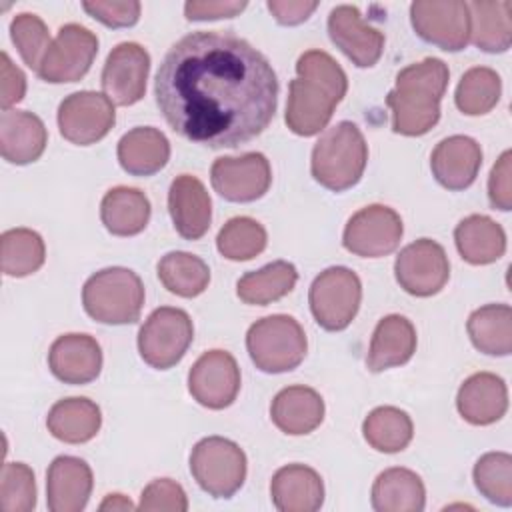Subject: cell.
Listing matches in <instances>:
<instances>
[{"mask_svg":"<svg viewBox=\"0 0 512 512\" xmlns=\"http://www.w3.org/2000/svg\"><path fill=\"white\" fill-rule=\"evenodd\" d=\"M154 96L182 138L208 148H236L270 126L278 80L268 58L244 38L200 30L164 54Z\"/></svg>","mask_w":512,"mask_h":512,"instance_id":"1","label":"cell"},{"mask_svg":"<svg viewBox=\"0 0 512 512\" xmlns=\"http://www.w3.org/2000/svg\"><path fill=\"white\" fill-rule=\"evenodd\" d=\"M296 78L288 86L286 126L298 136L322 132L334 108L346 96L348 78L342 66L322 50H308L296 62Z\"/></svg>","mask_w":512,"mask_h":512,"instance_id":"2","label":"cell"},{"mask_svg":"<svg viewBox=\"0 0 512 512\" xmlns=\"http://www.w3.org/2000/svg\"><path fill=\"white\" fill-rule=\"evenodd\" d=\"M448 66L440 58H424L396 74V86L386 96L392 110V130L402 136H422L440 120V100L448 86Z\"/></svg>","mask_w":512,"mask_h":512,"instance_id":"3","label":"cell"},{"mask_svg":"<svg viewBox=\"0 0 512 512\" xmlns=\"http://www.w3.org/2000/svg\"><path fill=\"white\" fill-rule=\"evenodd\" d=\"M366 162L368 146L360 128L342 120L314 144L310 170L318 184L332 192H342L360 182Z\"/></svg>","mask_w":512,"mask_h":512,"instance_id":"4","label":"cell"},{"mask_svg":"<svg viewBox=\"0 0 512 512\" xmlns=\"http://www.w3.org/2000/svg\"><path fill=\"white\" fill-rule=\"evenodd\" d=\"M82 304L96 322L134 324L144 306V284L130 268H104L86 280Z\"/></svg>","mask_w":512,"mask_h":512,"instance_id":"5","label":"cell"},{"mask_svg":"<svg viewBox=\"0 0 512 512\" xmlns=\"http://www.w3.org/2000/svg\"><path fill=\"white\" fill-rule=\"evenodd\" d=\"M246 348L262 372L280 374L294 370L306 356L308 340L300 322L288 314L256 320L246 334Z\"/></svg>","mask_w":512,"mask_h":512,"instance_id":"6","label":"cell"},{"mask_svg":"<svg viewBox=\"0 0 512 512\" xmlns=\"http://www.w3.org/2000/svg\"><path fill=\"white\" fill-rule=\"evenodd\" d=\"M190 472L210 496L230 498L246 480V454L228 438L208 436L192 448Z\"/></svg>","mask_w":512,"mask_h":512,"instance_id":"7","label":"cell"},{"mask_svg":"<svg viewBox=\"0 0 512 512\" xmlns=\"http://www.w3.org/2000/svg\"><path fill=\"white\" fill-rule=\"evenodd\" d=\"M362 300V284L356 272L346 266H330L320 272L308 292L314 320L328 332L350 326Z\"/></svg>","mask_w":512,"mask_h":512,"instance_id":"8","label":"cell"},{"mask_svg":"<svg viewBox=\"0 0 512 512\" xmlns=\"http://www.w3.org/2000/svg\"><path fill=\"white\" fill-rule=\"evenodd\" d=\"M194 338L190 316L172 306L156 308L138 332V352L142 360L156 368L168 370L178 364Z\"/></svg>","mask_w":512,"mask_h":512,"instance_id":"9","label":"cell"},{"mask_svg":"<svg viewBox=\"0 0 512 512\" xmlns=\"http://www.w3.org/2000/svg\"><path fill=\"white\" fill-rule=\"evenodd\" d=\"M410 22L424 42L446 52L464 50L470 42V12L462 0H416Z\"/></svg>","mask_w":512,"mask_h":512,"instance_id":"10","label":"cell"},{"mask_svg":"<svg viewBox=\"0 0 512 512\" xmlns=\"http://www.w3.org/2000/svg\"><path fill=\"white\" fill-rule=\"evenodd\" d=\"M98 54V38L80 24H64L50 42L38 76L50 84L78 82L92 66Z\"/></svg>","mask_w":512,"mask_h":512,"instance_id":"11","label":"cell"},{"mask_svg":"<svg viewBox=\"0 0 512 512\" xmlns=\"http://www.w3.org/2000/svg\"><path fill=\"white\" fill-rule=\"evenodd\" d=\"M402 218L384 204H370L346 222L342 244L348 252L362 258H380L392 254L402 240Z\"/></svg>","mask_w":512,"mask_h":512,"instance_id":"12","label":"cell"},{"mask_svg":"<svg viewBox=\"0 0 512 512\" xmlns=\"http://www.w3.org/2000/svg\"><path fill=\"white\" fill-rule=\"evenodd\" d=\"M114 122V102L100 92H74L58 106L60 134L78 146H90L102 140L112 130Z\"/></svg>","mask_w":512,"mask_h":512,"instance_id":"13","label":"cell"},{"mask_svg":"<svg viewBox=\"0 0 512 512\" xmlns=\"http://www.w3.org/2000/svg\"><path fill=\"white\" fill-rule=\"evenodd\" d=\"M400 288L412 296L438 294L450 278V262L444 248L430 238H420L400 250L394 262Z\"/></svg>","mask_w":512,"mask_h":512,"instance_id":"14","label":"cell"},{"mask_svg":"<svg viewBox=\"0 0 512 512\" xmlns=\"http://www.w3.org/2000/svg\"><path fill=\"white\" fill-rule=\"evenodd\" d=\"M212 188L228 202H254L272 182L270 162L260 152L216 158L210 168Z\"/></svg>","mask_w":512,"mask_h":512,"instance_id":"15","label":"cell"},{"mask_svg":"<svg viewBox=\"0 0 512 512\" xmlns=\"http://www.w3.org/2000/svg\"><path fill=\"white\" fill-rule=\"evenodd\" d=\"M188 390L198 404L210 410L230 406L240 390V368L236 358L226 350L204 352L190 368Z\"/></svg>","mask_w":512,"mask_h":512,"instance_id":"16","label":"cell"},{"mask_svg":"<svg viewBox=\"0 0 512 512\" xmlns=\"http://www.w3.org/2000/svg\"><path fill=\"white\" fill-rule=\"evenodd\" d=\"M150 72V54L136 42H122L106 58L102 68V90L118 106L142 100Z\"/></svg>","mask_w":512,"mask_h":512,"instance_id":"17","label":"cell"},{"mask_svg":"<svg viewBox=\"0 0 512 512\" xmlns=\"http://www.w3.org/2000/svg\"><path fill=\"white\" fill-rule=\"evenodd\" d=\"M330 40L340 48L358 68L374 66L384 50V34L362 20L356 6L340 4L328 16Z\"/></svg>","mask_w":512,"mask_h":512,"instance_id":"18","label":"cell"},{"mask_svg":"<svg viewBox=\"0 0 512 512\" xmlns=\"http://www.w3.org/2000/svg\"><path fill=\"white\" fill-rule=\"evenodd\" d=\"M50 372L64 384H88L102 370L100 344L88 334L58 336L48 352Z\"/></svg>","mask_w":512,"mask_h":512,"instance_id":"19","label":"cell"},{"mask_svg":"<svg viewBox=\"0 0 512 512\" xmlns=\"http://www.w3.org/2000/svg\"><path fill=\"white\" fill-rule=\"evenodd\" d=\"M168 212L182 238L198 240L210 228L212 200L196 176L180 174L168 190Z\"/></svg>","mask_w":512,"mask_h":512,"instance_id":"20","label":"cell"},{"mask_svg":"<svg viewBox=\"0 0 512 512\" xmlns=\"http://www.w3.org/2000/svg\"><path fill=\"white\" fill-rule=\"evenodd\" d=\"M482 166L480 144L462 134L448 136L436 144L430 156V168L440 186L448 190L468 188Z\"/></svg>","mask_w":512,"mask_h":512,"instance_id":"21","label":"cell"},{"mask_svg":"<svg viewBox=\"0 0 512 512\" xmlns=\"http://www.w3.org/2000/svg\"><path fill=\"white\" fill-rule=\"evenodd\" d=\"M94 480L90 466L76 456H58L46 474V502L52 512H80L88 504Z\"/></svg>","mask_w":512,"mask_h":512,"instance_id":"22","label":"cell"},{"mask_svg":"<svg viewBox=\"0 0 512 512\" xmlns=\"http://www.w3.org/2000/svg\"><path fill=\"white\" fill-rule=\"evenodd\" d=\"M48 144L44 122L26 110H2L0 114V152L10 164L36 162Z\"/></svg>","mask_w":512,"mask_h":512,"instance_id":"23","label":"cell"},{"mask_svg":"<svg viewBox=\"0 0 512 512\" xmlns=\"http://www.w3.org/2000/svg\"><path fill=\"white\" fill-rule=\"evenodd\" d=\"M456 408L460 416L474 426L498 422L508 410V390L504 380L492 372L472 374L458 390Z\"/></svg>","mask_w":512,"mask_h":512,"instance_id":"24","label":"cell"},{"mask_svg":"<svg viewBox=\"0 0 512 512\" xmlns=\"http://www.w3.org/2000/svg\"><path fill=\"white\" fill-rule=\"evenodd\" d=\"M270 496L280 512H316L324 502V484L314 468L288 464L272 476Z\"/></svg>","mask_w":512,"mask_h":512,"instance_id":"25","label":"cell"},{"mask_svg":"<svg viewBox=\"0 0 512 512\" xmlns=\"http://www.w3.org/2000/svg\"><path fill=\"white\" fill-rule=\"evenodd\" d=\"M416 352V330L400 314L384 316L372 334L366 366L370 372H384L406 364Z\"/></svg>","mask_w":512,"mask_h":512,"instance_id":"26","label":"cell"},{"mask_svg":"<svg viewBox=\"0 0 512 512\" xmlns=\"http://www.w3.org/2000/svg\"><path fill=\"white\" fill-rule=\"evenodd\" d=\"M270 418L284 434H310L324 420V400L314 388L288 386L274 396Z\"/></svg>","mask_w":512,"mask_h":512,"instance_id":"27","label":"cell"},{"mask_svg":"<svg viewBox=\"0 0 512 512\" xmlns=\"http://www.w3.org/2000/svg\"><path fill=\"white\" fill-rule=\"evenodd\" d=\"M118 162L132 176H152L170 160L168 138L152 126H138L118 142Z\"/></svg>","mask_w":512,"mask_h":512,"instance_id":"28","label":"cell"},{"mask_svg":"<svg viewBox=\"0 0 512 512\" xmlns=\"http://www.w3.org/2000/svg\"><path fill=\"white\" fill-rule=\"evenodd\" d=\"M426 506L422 478L408 468H388L372 486V508L376 512H420Z\"/></svg>","mask_w":512,"mask_h":512,"instance_id":"29","label":"cell"},{"mask_svg":"<svg viewBox=\"0 0 512 512\" xmlns=\"http://www.w3.org/2000/svg\"><path fill=\"white\" fill-rule=\"evenodd\" d=\"M454 242L468 264H492L506 252L504 228L488 216L472 214L454 228Z\"/></svg>","mask_w":512,"mask_h":512,"instance_id":"30","label":"cell"},{"mask_svg":"<svg viewBox=\"0 0 512 512\" xmlns=\"http://www.w3.org/2000/svg\"><path fill=\"white\" fill-rule=\"evenodd\" d=\"M470 12V40L484 52H506L512 42V2L474 0L466 2Z\"/></svg>","mask_w":512,"mask_h":512,"instance_id":"31","label":"cell"},{"mask_svg":"<svg viewBox=\"0 0 512 512\" xmlns=\"http://www.w3.org/2000/svg\"><path fill=\"white\" fill-rule=\"evenodd\" d=\"M102 424V414L96 402L74 396L58 400L46 418L48 432L66 442V444H82L92 440Z\"/></svg>","mask_w":512,"mask_h":512,"instance_id":"32","label":"cell"},{"mask_svg":"<svg viewBox=\"0 0 512 512\" xmlns=\"http://www.w3.org/2000/svg\"><path fill=\"white\" fill-rule=\"evenodd\" d=\"M150 210L146 194L130 186H116L108 190L100 202L102 224L114 236L140 234L150 220Z\"/></svg>","mask_w":512,"mask_h":512,"instance_id":"33","label":"cell"},{"mask_svg":"<svg viewBox=\"0 0 512 512\" xmlns=\"http://www.w3.org/2000/svg\"><path fill=\"white\" fill-rule=\"evenodd\" d=\"M466 328L476 350L488 356H508L512 352V308L508 304L476 308Z\"/></svg>","mask_w":512,"mask_h":512,"instance_id":"34","label":"cell"},{"mask_svg":"<svg viewBox=\"0 0 512 512\" xmlns=\"http://www.w3.org/2000/svg\"><path fill=\"white\" fill-rule=\"evenodd\" d=\"M296 280V266L286 260H276L260 270L246 272L236 284V294L246 304L266 306L290 294Z\"/></svg>","mask_w":512,"mask_h":512,"instance_id":"35","label":"cell"},{"mask_svg":"<svg viewBox=\"0 0 512 512\" xmlns=\"http://www.w3.org/2000/svg\"><path fill=\"white\" fill-rule=\"evenodd\" d=\"M362 434L374 450L384 454H396L410 444L414 436V426L404 410L396 406H378L366 416L362 424Z\"/></svg>","mask_w":512,"mask_h":512,"instance_id":"36","label":"cell"},{"mask_svg":"<svg viewBox=\"0 0 512 512\" xmlns=\"http://www.w3.org/2000/svg\"><path fill=\"white\" fill-rule=\"evenodd\" d=\"M158 278L162 286L182 298H194L208 288V264L190 252H168L158 262Z\"/></svg>","mask_w":512,"mask_h":512,"instance_id":"37","label":"cell"},{"mask_svg":"<svg viewBox=\"0 0 512 512\" xmlns=\"http://www.w3.org/2000/svg\"><path fill=\"white\" fill-rule=\"evenodd\" d=\"M2 272L6 276L22 278L42 268L46 260V246L38 232L30 228H10L0 238Z\"/></svg>","mask_w":512,"mask_h":512,"instance_id":"38","label":"cell"},{"mask_svg":"<svg viewBox=\"0 0 512 512\" xmlns=\"http://www.w3.org/2000/svg\"><path fill=\"white\" fill-rule=\"evenodd\" d=\"M500 94L502 80L496 70L488 66H474L460 78L454 100L460 112L468 116H480L498 104Z\"/></svg>","mask_w":512,"mask_h":512,"instance_id":"39","label":"cell"},{"mask_svg":"<svg viewBox=\"0 0 512 512\" xmlns=\"http://www.w3.org/2000/svg\"><path fill=\"white\" fill-rule=\"evenodd\" d=\"M266 242L264 226L250 216L230 218L216 236L218 252L234 262L256 258L266 248Z\"/></svg>","mask_w":512,"mask_h":512,"instance_id":"40","label":"cell"},{"mask_svg":"<svg viewBox=\"0 0 512 512\" xmlns=\"http://www.w3.org/2000/svg\"><path fill=\"white\" fill-rule=\"evenodd\" d=\"M478 492L496 506H512V456L508 452H486L474 464Z\"/></svg>","mask_w":512,"mask_h":512,"instance_id":"41","label":"cell"},{"mask_svg":"<svg viewBox=\"0 0 512 512\" xmlns=\"http://www.w3.org/2000/svg\"><path fill=\"white\" fill-rule=\"evenodd\" d=\"M36 506L34 472L24 462H6L0 474V508L4 512H30Z\"/></svg>","mask_w":512,"mask_h":512,"instance_id":"42","label":"cell"},{"mask_svg":"<svg viewBox=\"0 0 512 512\" xmlns=\"http://www.w3.org/2000/svg\"><path fill=\"white\" fill-rule=\"evenodd\" d=\"M10 36L18 48L24 64L38 72L40 62L52 42L44 20L30 12L16 14L10 22Z\"/></svg>","mask_w":512,"mask_h":512,"instance_id":"43","label":"cell"},{"mask_svg":"<svg viewBox=\"0 0 512 512\" xmlns=\"http://www.w3.org/2000/svg\"><path fill=\"white\" fill-rule=\"evenodd\" d=\"M138 510L152 512V510H168V512H186L188 510V498L184 488L170 480V478H158L152 480L140 496Z\"/></svg>","mask_w":512,"mask_h":512,"instance_id":"44","label":"cell"},{"mask_svg":"<svg viewBox=\"0 0 512 512\" xmlns=\"http://www.w3.org/2000/svg\"><path fill=\"white\" fill-rule=\"evenodd\" d=\"M82 8L98 22L108 28H128L140 18V2L136 0H112V2H84Z\"/></svg>","mask_w":512,"mask_h":512,"instance_id":"45","label":"cell"},{"mask_svg":"<svg viewBox=\"0 0 512 512\" xmlns=\"http://www.w3.org/2000/svg\"><path fill=\"white\" fill-rule=\"evenodd\" d=\"M490 204L502 212L512 208V152L506 150L492 166L488 178Z\"/></svg>","mask_w":512,"mask_h":512,"instance_id":"46","label":"cell"},{"mask_svg":"<svg viewBox=\"0 0 512 512\" xmlns=\"http://www.w3.org/2000/svg\"><path fill=\"white\" fill-rule=\"evenodd\" d=\"M26 94V76L24 72L10 60L6 52L0 54V106L2 110H10L18 104Z\"/></svg>","mask_w":512,"mask_h":512,"instance_id":"47","label":"cell"},{"mask_svg":"<svg viewBox=\"0 0 512 512\" xmlns=\"http://www.w3.org/2000/svg\"><path fill=\"white\" fill-rule=\"evenodd\" d=\"M246 8V2L238 0H190L184 4L188 20H218L234 18Z\"/></svg>","mask_w":512,"mask_h":512,"instance_id":"48","label":"cell"},{"mask_svg":"<svg viewBox=\"0 0 512 512\" xmlns=\"http://www.w3.org/2000/svg\"><path fill=\"white\" fill-rule=\"evenodd\" d=\"M268 10L276 18L278 24L284 26H296L310 18V14L318 8V2L308 0H270Z\"/></svg>","mask_w":512,"mask_h":512,"instance_id":"49","label":"cell"},{"mask_svg":"<svg viewBox=\"0 0 512 512\" xmlns=\"http://www.w3.org/2000/svg\"><path fill=\"white\" fill-rule=\"evenodd\" d=\"M136 506L124 494H108L100 504V510H134Z\"/></svg>","mask_w":512,"mask_h":512,"instance_id":"50","label":"cell"}]
</instances>
